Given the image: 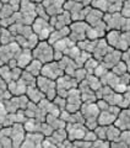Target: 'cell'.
<instances>
[{
  "label": "cell",
  "instance_id": "cell-1",
  "mask_svg": "<svg viewBox=\"0 0 130 148\" xmlns=\"http://www.w3.org/2000/svg\"><path fill=\"white\" fill-rule=\"evenodd\" d=\"M53 48L49 46L48 42H41L33 49V56L39 62H49L53 59Z\"/></svg>",
  "mask_w": 130,
  "mask_h": 148
}]
</instances>
